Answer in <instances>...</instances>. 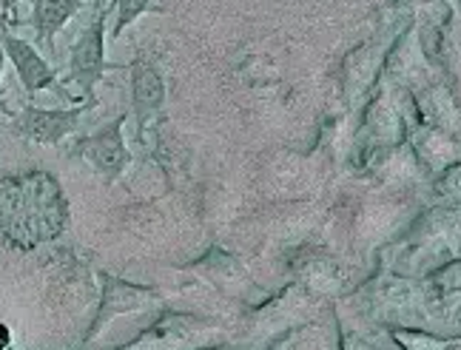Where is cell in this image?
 I'll return each instance as SVG.
<instances>
[{
  "mask_svg": "<svg viewBox=\"0 0 461 350\" xmlns=\"http://www.w3.org/2000/svg\"><path fill=\"white\" fill-rule=\"evenodd\" d=\"M68 225V202L60 183L46 171L0 177V237L17 251L58 239Z\"/></svg>",
  "mask_w": 461,
  "mask_h": 350,
  "instance_id": "6da1fadb",
  "label": "cell"
},
{
  "mask_svg": "<svg viewBox=\"0 0 461 350\" xmlns=\"http://www.w3.org/2000/svg\"><path fill=\"white\" fill-rule=\"evenodd\" d=\"M105 14L109 9L103 0H95V17L80 31V38L72 46V58H68V80H75L86 100L95 103V85L103 80L105 72Z\"/></svg>",
  "mask_w": 461,
  "mask_h": 350,
  "instance_id": "7a4b0ae2",
  "label": "cell"
},
{
  "mask_svg": "<svg viewBox=\"0 0 461 350\" xmlns=\"http://www.w3.org/2000/svg\"><path fill=\"white\" fill-rule=\"evenodd\" d=\"M122 122H126V114H120L100 131L83 137L72 151V154L83 157L105 183H114L129 166V148L122 143Z\"/></svg>",
  "mask_w": 461,
  "mask_h": 350,
  "instance_id": "3957f363",
  "label": "cell"
},
{
  "mask_svg": "<svg viewBox=\"0 0 461 350\" xmlns=\"http://www.w3.org/2000/svg\"><path fill=\"white\" fill-rule=\"evenodd\" d=\"M92 106L95 103H86V106H77V109H34V106H26L21 114L14 117L12 129L23 139H32V143L55 146L63 137H68L77 129L83 112L92 109Z\"/></svg>",
  "mask_w": 461,
  "mask_h": 350,
  "instance_id": "277c9868",
  "label": "cell"
},
{
  "mask_svg": "<svg viewBox=\"0 0 461 350\" xmlns=\"http://www.w3.org/2000/svg\"><path fill=\"white\" fill-rule=\"evenodd\" d=\"M0 49H4V55L12 60L14 72L29 94L58 89L55 68L43 60V55L29 40H21V38H14V34H9L6 29H0Z\"/></svg>",
  "mask_w": 461,
  "mask_h": 350,
  "instance_id": "5b68a950",
  "label": "cell"
},
{
  "mask_svg": "<svg viewBox=\"0 0 461 350\" xmlns=\"http://www.w3.org/2000/svg\"><path fill=\"white\" fill-rule=\"evenodd\" d=\"M32 4V29L38 46L55 49V34L83 9L86 0H29Z\"/></svg>",
  "mask_w": 461,
  "mask_h": 350,
  "instance_id": "8992f818",
  "label": "cell"
},
{
  "mask_svg": "<svg viewBox=\"0 0 461 350\" xmlns=\"http://www.w3.org/2000/svg\"><path fill=\"white\" fill-rule=\"evenodd\" d=\"M131 92H134V109L143 120H149L151 114L163 109L166 85H163L159 72L149 60H137L131 66Z\"/></svg>",
  "mask_w": 461,
  "mask_h": 350,
  "instance_id": "52a82bcc",
  "label": "cell"
},
{
  "mask_svg": "<svg viewBox=\"0 0 461 350\" xmlns=\"http://www.w3.org/2000/svg\"><path fill=\"white\" fill-rule=\"evenodd\" d=\"M114 6H117V21H114V31H112L114 38H120L122 29L131 26L140 14H146V12L154 9L151 0H114Z\"/></svg>",
  "mask_w": 461,
  "mask_h": 350,
  "instance_id": "ba28073f",
  "label": "cell"
},
{
  "mask_svg": "<svg viewBox=\"0 0 461 350\" xmlns=\"http://www.w3.org/2000/svg\"><path fill=\"white\" fill-rule=\"evenodd\" d=\"M438 188L445 191L447 197L461 200V166H458V168H453V171H447L445 177H441V185H438Z\"/></svg>",
  "mask_w": 461,
  "mask_h": 350,
  "instance_id": "9c48e42d",
  "label": "cell"
},
{
  "mask_svg": "<svg viewBox=\"0 0 461 350\" xmlns=\"http://www.w3.org/2000/svg\"><path fill=\"white\" fill-rule=\"evenodd\" d=\"M441 285H445L447 296H461V262L453 265L445 276H441Z\"/></svg>",
  "mask_w": 461,
  "mask_h": 350,
  "instance_id": "30bf717a",
  "label": "cell"
},
{
  "mask_svg": "<svg viewBox=\"0 0 461 350\" xmlns=\"http://www.w3.org/2000/svg\"><path fill=\"white\" fill-rule=\"evenodd\" d=\"M21 0H0V29L12 26V17H14V9Z\"/></svg>",
  "mask_w": 461,
  "mask_h": 350,
  "instance_id": "8fae6325",
  "label": "cell"
},
{
  "mask_svg": "<svg viewBox=\"0 0 461 350\" xmlns=\"http://www.w3.org/2000/svg\"><path fill=\"white\" fill-rule=\"evenodd\" d=\"M6 345H9V328L0 322V350H6Z\"/></svg>",
  "mask_w": 461,
  "mask_h": 350,
  "instance_id": "7c38bea8",
  "label": "cell"
},
{
  "mask_svg": "<svg viewBox=\"0 0 461 350\" xmlns=\"http://www.w3.org/2000/svg\"><path fill=\"white\" fill-rule=\"evenodd\" d=\"M4 58L6 55H4V49H0V77H4Z\"/></svg>",
  "mask_w": 461,
  "mask_h": 350,
  "instance_id": "4fadbf2b",
  "label": "cell"
}]
</instances>
